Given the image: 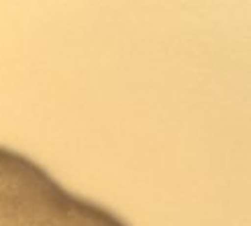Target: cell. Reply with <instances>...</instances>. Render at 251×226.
I'll list each match as a JSON object with an SVG mask.
<instances>
[{"mask_svg": "<svg viewBox=\"0 0 251 226\" xmlns=\"http://www.w3.org/2000/svg\"><path fill=\"white\" fill-rule=\"evenodd\" d=\"M0 226H129L119 214L66 190L43 165L0 145Z\"/></svg>", "mask_w": 251, "mask_h": 226, "instance_id": "cell-1", "label": "cell"}]
</instances>
